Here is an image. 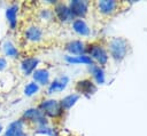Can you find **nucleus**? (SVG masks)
<instances>
[{"label": "nucleus", "instance_id": "nucleus-1", "mask_svg": "<svg viewBox=\"0 0 147 136\" xmlns=\"http://www.w3.org/2000/svg\"><path fill=\"white\" fill-rule=\"evenodd\" d=\"M38 109L47 117V118H60L63 114V109L57 99L54 98H45L38 105Z\"/></svg>", "mask_w": 147, "mask_h": 136}, {"label": "nucleus", "instance_id": "nucleus-2", "mask_svg": "<svg viewBox=\"0 0 147 136\" xmlns=\"http://www.w3.org/2000/svg\"><path fill=\"white\" fill-rule=\"evenodd\" d=\"M21 119L25 123H32L36 127L42 126V125H48L47 117L38 109V107H29L23 111Z\"/></svg>", "mask_w": 147, "mask_h": 136}, {"label": "nucleus", "instance_id": "nucleus-3", "mask_svg": "<svg viewBox=\"0 0 147 136\" xmlns=\"http://www.w3.org/2000/svg\"><path fill=\"white\" fill-rule=\"evenodd\" d=\"M109 51L116 61H121L127 53V42L122 38H114L109 42Z\"/></svg>", "mask_w": 147, "mask_h": 136}, {"label": "nucleus", "instance_id": "nucleus-4", "mask_svg": "<svg viewBox=\"0 0 147 136\" xmlns=\"http://www.w3.org/2000/svg\"><path fill=\"white\" fill-rule=\"evenodd\" d=\"M44 38L42 29L37 24H30L23 30V39L29 43H38Z\"/></svg>", "mask_w": 147, "mask_h": 136}, {"label": "nucleus", "instance_id": "nucleus-5", "mask_svg": "<svg viewBox=\"0 0 147 136\" xmlns=\"http://www.w3.org/2000/svg\"><path fill=\"white\" fill-rule=\"evenodd\" d=\"M86 51L87 55L92 58V61H96L101 65H105L108 61V54L101 45L92 43L88 46V48H86Z\"/></svg>", "mask_w": 147, "mask_h": 136}, {"label": "nucleus", "instance_id": "nucleus-6", "mask_svg": "<svg viewBox=\"0 0 147 136\" xmlns=\"http://www.w3.org/2000/svg\"><path fill=\"white\" fill-rule=\"evenodd\" d=\"M53 13H54V17H56L62 23H69V22L72 23L75 19V16L72 15L68 5H65L63 2H56L54 5Z\"/></svg>", "mask_w": 147, "mask_h": 136}, {"label": "nucleus", "instance_id": "nucleus-7", "mask_svg": "<svg viewBox=\"0 0 147 136\" xmlns=\"http://www.w3.org/2000/svg\"><path fill=\"white\" fill-rule=\"evenodd\" d=\"M18 13H20V5L16 2L9 3L7 8L5 9V17L7 21V24L11 31L17 29L18 25Z\"/></svg>", "mask_w": 147, "mask_h": 136}, {"label": "nucleus", "instance_id": "nucleus-8", "mask_svg": "<svg viewBox=\"0 0 147 136\" xmlns=\"http://www.w3.org/2000/svg\"><path fill=\"white\" fill-rule=\"evenodd\" d=\"M68 7L70 8L75 18H83L88 13L90 2L86 0H71L69 1Z\"/></svg>", "mask_w": 147, "mask_h": 136}, {"label": "nucleus", "instance_id": "nucleus-9", "mask_svg": "<svg viewBox=\"0 0 147 136\" xmlns=\"http://www.w3.org/2000/svg\"><path fill=\"white\" fill-rule=\"evenodd\" d=\"M25 122L20 118L11 121L3 130L1 136H22L25 134Z\"/></svg>", "mask_w": 147, "mask_h": 136}, {"label": "nucleus", "instance_id": "nucleus-10", "mask_svg": "<svg viewBox=\"0 0 147 136\" xmlns=\"http://www.w3.org/2000/svg\"><path fill=\"white\" fill-rule=\"evenodd\" d=\"M38 64H39V59L37 57H32V56L23 57L20 62V70L23 75L29 77L38 69Z\"/></svg>", "mask_w": 147, "mask_h": 136}, {"label": "nucleus", "instance_id": "nucleus-11", "mask_svg": "<svg viewBox=\"0 0 147 136\" xmlns=\"http://www.w3.org/2000/svg\"><path fill=\"white\" fill-rule=\"evenodd\" d=\"M1 53L2 56L7 59H17L21 55L18 47L11 40H5L1 43Z\"/></svg>", "mask_w": 147, "mask_h": 136}, {"label": "nucleus", "instance_id": "nucleus-12", "mask_svg": "<svg viewBox=\"0 0 147 136\" xmlns=\"http://www.w3.org/2000/svg\"><path fill=\"white\" fill-rule=\"evenodd\" d=\"M69 77L68 75H61L55 78L53 81L49 82V85L47 86V93L48 94H54V93H60L63 91L68 83H69Z\"/></svg>", "mask_w": 147, "mask_h": 136}, {"label": "nucleus", "instance_id": "nucleus-13", "mask_svg": "<svg viewBox=\"0 0 147 136\" xmlns=\"http://www.w3.org/2000/svg\"><path fill=\"white\" fill-rule=\"evenodd\" d=\"M31 75H32V81L36 82L38 86H48L51 82V73L45 67L37 69Z\"/></svg>", "mask_w": 147, "mask_h": 136}, {"label": "nucleus", "instance_id": "nucleus-14", "mask_svg": "<svg viewBox=\"0 0 147 136\" xmlns=\"http://www.w3.org/2000/svg\"><path fill=\"white\" fill-rule=\"evenodd\" d=\"M118 8V2L114 0H100L96 2V9L102 15H111Z\"/></svg>", "mask_w": 147, "mask_h": 136}, {"label": "nucleus", "instance_id": "nucleus-15", "mask_svg": "<svg viewBox=\"0 0 147 136\" xmlns=\"http://www.w3.org/2000/svg\"><path fill=\"white\" fill-rule=\"evenodd\" d=\"M65 50L71 56H79L85 54L86 47L82 40H71L68 43H65Z\"/></svg>", "mask_w": 147, "mask_h": 136}, {"label": "nucleus", "instance_id": "nucleus-16", "mask_svg": "<svg viewBox=\"0 0 147 136\" xmlns=\"http://www.w3.org/2000/svg\"><path fill=\"white\" fill-rule=\"evenodd\" d=\"M76 90L83 95L90 96L92 94H94L96 91V87L95 85L90 80V79H83L77 81L76 83Z\"/></svg>", "mask_w": 147, "mask_h": 136}, {"label": "nucleus", "instance_id": "nucleus-17", "mask_svg": "<svg viewBox=\"0 0 147 136\" xmlns=\"http://www.w3.org/2000/svg\"><path fill=\"white\" fill-rule=\"evenodd\" d=\"M71 26L72 30L80 37H87L91 34V29L83 18H75L74 22L71 23Z\"/></svg>", "mask_w": 147, "mask_h": 136}, {"label": "nucleus", "instance_id": "nucleus-18", "mask_svg": "<svg viewBox=\"0 0 147 136\" xmlns=\"http://www.w3.org/2000/svg\"><path fill=\"white\" fill-rule=\"evenodd\" d=\"M64 59H65V62L69 63V64H86V65H91V64H93L92 58H91L87 54L79 55V56L65 55V56H64Z\"/></svg>", "mask_w": 147, "mask_h": 136}, {"label": "nucleus", "instance_id": "nucleus-19", "mask_svg": "<svg viewBox=\"0 0 147 136\" xmlns=\"http://www.w3.org/2000/svg\"><path fill=\"white\" fill-rule=\"evenodd\" d=\"M88 71H90V73L92 74V77L95 79V81L101 85V83L105 82V72H103L102 67H100L99 65L93 63V64L88 65Z\"/></svg>", "mask_w": 147, "mask_h": 136}, {"label": "nucleus", "instance_id": "nucleus-20", "mask_svg": "<svg viewBox=\"0 0 147 136\" xmlns=\"http://www.w3.org/2000/svg\"><path fill=\"white\" fill-rule=\"evenodd\" d=\"M78 99H79V95L78 94H69V95L64 96L61 99L60 104H61V106H62L63 110H69V109H71L76 104V102Z\"/></svg>", "mask_w": 147, "mask_h": 136}, {"label": "nucleus", "instance_id": "nucleus-21", "mask_svg": "<svg viewBox=\"0 0 147 136\" xmlns=\"http://www.w3.org/2000/svg\"><path fill=\"white\" fill-rule=\"evenodd\" d=\"M40 90V86H38L36 82L33 81H29L24 88H23V94L26 96V97H32L34 95H37Z\"/></svg>", "mask_w": 147, "mask_h": 136}, {"label": "nucleus", "instance_id": "nucleus-22", "mask_svg": "<svg viewBox=\"0 0 147 136\" xmlns=\"http://www.w3.org/2000/svg\"><path fill=\"white\" fill-rule=\"evenodd\" d=\"M39 19L45 21V22H49L54 19V13L51 8H42L39 10Z\"/></svg>", "mask_w": 147, "mask_h": 136}, {"label": "nucleus", "instance_id": "nucleus-23", "mask_svg": "<svg viewBox=\"0 0 147 136\" xmlns=\"http://www.w3.org/2000/svg\"><path fill=\"white\" fill-rule=\"evenodd\" d=\"M36 133L37 134H42V135H48V136H54V129L51 128L48 125H42V126H38L36 127Z\"/></svg>", "mask_w": 147, "mask_h": 136}, {"label": "nucleus", "instance_id": "nucleus-24", "mask_svg": "<svg viewBox=\"0 0 147 136\" xmlns=\"http://www.w3.org/2000/svg\"><path fill=\"white\" fill-rule=\"evenodd\" d=\"M8 65H9L8 59H7V58H5L2 55H0V73H1V72H3V71H6V70H7V67H8Z\"/></svg>", "mask_w": 147, "mask_h": 136}, {"label": "nucleus", "instance_id": "nucleus-25", "mask_svg": "<svg viewBox=\"0 0 147 136\" xmlns=\"http://www.w3.org/2000/svg\"><path fill=\"white\" fill-rule=\"evenodd\" d=\"M3 130H5V128H3V126L0 123V135H2V133H3Z\"/></svg>", "mask_w": 147, "mask_h": 136}]
</instances>
